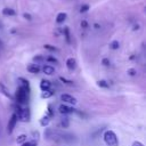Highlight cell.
<instances>
[{"mask_svg":"<svg viewBox=\"0 0 146 146\" xmlns=\"http://www.w3.org/2000/svg\"><path fill=\"white\" fill-rule=\"evenodd\" d=\"M81 27L87 29V27H88V22H87V21H82V22H81Z\"/></svg>","mask_w":146,"mask_h":146,"instance_id":"4dcf8cb0","label":"cell"},{"mask_svg":"<svg viewBox=\"0 0 146 146\" xmlns=\"http://www.w3.org/2000/svg\"><path fill=\"white\" fill-rule=\"evenodd\" d=\"M66 67H67V70L73 71V70L76 67V60H75L73 57L67 58V59H66Z\"/></svg>","mask_w":146,"mask_h":146,"instance_id":"9c48e42d","label":"cell"},{"mask_svg":"<svg viewBox=\"0 0 146 146\" xmlns=\"http://www.w3.org/2000/svg\"><path fill=\"white\" fill-rule=\"evenodd\" d=\"M102 64H103L104 66H110L111 62H110V59H108V58H103V60H102Z\"/></svg>","mask_w":146,"mask_h":146,"instance_id":"f1b7e54d","label":"cell"},{"mask_svg":"<svg viewBox=\"0 0 146 146\" xmlns=\"http://www.w3.org/2000/svg\"><path fill=\"white\" fill-rule=\"evenodd\" d=\"M50 87H51V83H50L49 80H44V79L41 80V82H40V89H41L42 91H44V90H49Z\"/></svg>","mask_w":146,"mask_h":146,"instance_id":"7c38bea8","label":"cell"},{"mask_svg":"<svg viewBox=\"0 0 146 146\" xmlns=\"http://www.w3.org/2000/svg\"><path fill=\"white\" fill-rule=\"evenodd\" d=\"M132 146H144V144H143V143H140V141H133Z\"/></svg>","mask_w":146,"mask_h":146,"instance_id":"1f68e13d","label":"cell"},{"mask_svg":"<svg viewBox=\"0 0 146 146\" xmlns=\"http://www.w3.org/2000/svg\"><path fill=\"white\" fill-rule=\"evenodd\" d=\"M17 116L18 119L22 121V122H29L31 120V112H30V108L29 107H24V108H21L17 113Z\"/></svg>","mask_w":146,"mask_h":146,"instance_id":"277c9868","label":"cell"},{"mask_svg":"<svg viewBox=\"0 0 146 146\" xmlns=\"http://www.w3.org/2000/svg\"><path fill=\"white\" fill-rule=\"evenodd\" d=\"M40 70H41V67L38 64H30L27 66V71L30 73H33V74H38L40 72Z\"/></svg>","mask_w":146,"mask_h":146,"instance_id":"30bf717a","label":"cell"},{"mask_svg":"<svg viewBox=\"0 0 146 146\" xmlns=\"http://www.w3.org/2000/svg\"><path fill=\"white\" fill-rule=\"evenodd\" d=\"M60 125H62V128H68V125H70V119L67 117V116H64V117H62V120H60Z\"/></svg>","mask_w":146,"mask_h":146,"instance_id":"9a60e30c","label":"cell"},{"mask_svg":"<svg viewBox=\"0 0 146 146\" xmlns=\"http://www.w3.org/2000/svg\"><path fill=\"white\" fill-rule=\"evenodd\" d=\"M119 47H120V43H119V41H116V40H114V41H112V42L110 43V48L113 49V50L119 49Z\"/></svg>","mask_w":146,"mask_h":146,"instance_id":"d6986e66","label":"cell"},{"mask_svg":"<svg viewBox=\"0 0 146 146\" xmlns=\"http://www.w3.org/2000/svg\"><path fill=\"white\" fill-rule=\"evenodd\" d=\"M104 141L107 146H119V139L113 130H106L103 135Z\"/></svg>","mask_w":146,"mask_h":146,"instance_id":"3957f363","label":"cell"},{"mask_svg":"<svg viewBox=\"0 0 146 146\" xmlns=\"http://www.w3.org/2000/svg\"><path fill=\"white\" fill-rule=\"evenodd\" d=\"M66 17H67V15L65 13H59L57 15V17H56V23H58V24L64 23V21L66 19Z\"/></svg>","mask_w":146,"mask_h":146,"instance_id":"4fadbf2b","label":"cell"},{"mask_svg":"<svg viewBox=\"0 0 146 146\" xmlns=\"http://www.w3.org/2000/svg\"><path fill=\"white\" fill-rule=\"evenodd\" d=\"M130 76H135L136 75V73H137V71L135 70V68H128V72H127Z\"/></svg>","mask_w":146,"mask_h":146,"instance_id":"4316f807","label":"cell"},{"mask_svg":"<svg viewBox=\"0 0 146 146\" xmlns=\"http://www.w3.org/2000/svg\"><path fill=\"white\" fill-rule=\"evenodd\" d=\"M22 146H36V141H25L22 144Z\"/></svg>","mask_w":146,"mask_h":146,"instance_id":"484cf974","label":"cell"},{"mask_svg":"<svg viewBox=\"0 0 146 146\" xmlns=\"http://www.w3.org/2000/svg\"><path fill=\"white\" fill-rule=\"evenodd\" d=\"M41 70H42V72H43L44 74H47V75H51V74L55 73V68H54L51 65H43Z\"/></svg>","mask_w":146,"mask_h":146,"instance_id":"8fae6325","label":"cell"},{"mask_svg":"<svg viewBox=\"0 0 146 146\" xmlns=\"http://www.w3.org/2000/svg\"><path fill=\"white\" fill-rule=\"evenodd\" d=\"M2 47H3V43H2V41H1V40H0V49H1V48H2Z\"/></svg>","mask_w":146,"mask_h":146,"instance_id":"836d02e7","label":"cell"},{"mask_svg":"<svg viewBox=\"0 0 146 146\" xmlns=\"http://www.w3.org/2000/svg\"><path fill=\"white\" fill-rule=\"evenodd\" d=\"M24 17H25L26 19H31V15H30V14H24Z\"/></svg>","mask_w":146,"mask_h":146,"instance_id":"d6a6232c","label":"cell"},{"mask_svg":"<svg viewBox=\"0 0 146 146\" xmlns=\"http://www.w3.org/2000/svg\"><path fill=\"white\" fill-rule=\"evenodd\" d=\"M49 121H50L49 116H48V115H44V116L41 117V120H40V124H41L42 127H46V125H48Z\"/></svg>","mask_w":146,"mask_h":146,"instance_id":"e0dca14e","label":"cell"},{"mask_svg":"<svg viewBox=\"0 0 146 146\" xmlns=\"http://www.w3.org/2000/svg\"><path fill=\"white\" fill-rule=\"evenodd\" d=\"M60 99L64 102V103H67V104H71V105H74L76 104V98L68 95V94H63L60 95Z\"/></svg>","mask_w":146,"mask_h":146,"instance_id":"52a82bcc","label":"cell"},{"mask_svg":"<svg viewBox=\"0 0 146 146\" xmlns=\"http://www.w3.org/2000/svg\"><path fill=\"white\" fill-rule=\"evenodd\" d=\"M2 14L6 15V16H14L16 13H15V10L11 9V8H3V9H2Z\"/></svg>","mask_w":146,"mask_h":146,"instance_id":"2e32d148","label":"cell"},{"mask_svg":"<svg viewBox=\"0 0 146 146\" xmlns=\"http://www.w3.org/2000/svg\"><path fill=\"white\" fill-rule=\"evenodd\" d=\"M18 81L22 83V86H24V87H30V83H29V81H27L26 79H24V78H18Z\"/></svg>","mask_w":146,"mask_h":146,"instance_id":"603a6c76","label":"cell"},{"mask_svg":"<svg viewBox=\"0 0 146 146\" xmlns=\"http://www.w3.org/2000/svg\"><path fill=\"white\" fill-rule=\"evenodd\" d=\"M43 47H44V49H47V50H50V51H57V50H58L56 47H54V46H50V44H44Z\"/></svg>","mask_w":146,"mask_h":146,"instance_id":"cb8c5ba5","label":"cell"},{"mask_svg":"<svg viewBox=\"0 0 146 146\" xmlns=\"http://www.w3.org/2000/svg\"><path fill=\"white\" fill-rule=\"evenodd\" d=\"M54 95V91L52 90H44V91H42L41 92V98H43V99H47V98H50L51 96Z\"/></svg>","mask_w":146,"mask_h":146,"instance_id":"5bb4252c","label":"cell"},{"mask_svg":"<svg viewBox=\"0 0 146 146\" xmlns=\"http://www.w3.org/2000/svg\"><path fill=\"white\" fill-rule=\"evenodd\" d=\"M64 35H65V39H66L67 43H70L71 42V38H70V30H68V27L64 29Z\"/></svg>","mask_w":146,"mask_h":146,"instance_id":"7402d4cb","label":"cell"},{"mask_svg":"<svg viewBox=\"0 0 146 146\" xmlns=\"http://www.w3.org/2000/svg\"><path fill=\"white\" fill-rule=\"evenodd\" d=\"M97 84H98L100 88H108V87H110L108 82L105 81V80H99V81H97Z\"/></svg>","mask_w":146,"mask_h":146,"instance_id":"ffe728a7","label":"cell"},{"mask_svg":"<svg viewBox=\"0 0 146 146\" xmlns=\"http://www.w3.org/2000/svg\"><path fill=\"white\" fill-rule=\"evenodd\" d=\"M44 138L56 143H65V144H75L78 141V138L75 135L66 131L57 130V129H50V128L46 129Z\"/></svg>","mask_w":146,"mask_h":146,"instance_id":"6da1fadb","label":"cell"},{"mask_svg":"<svg viewBox=\"0 0 146 146\" xmlns=\"http://www.w3.org/2000/svg\"><path fill=\"white\" fill-rule=\"evenodd\" d=\"M35 62H42V60H44V57H42V56H40V55H38V56H35L34 58H33Z\"/></svg>","mask_w":146,"mask_h":146,"instance_id":"f546056e","label":"cell"},{"mask_svg":"<svg viewBox=\"0 0 146 146\" xmlns=\"http://www.w3.org/2000/svg\"><path fill=\"white\" fill-rule=\"evenodd\" d=\"M89 10V6L88 5H82L81 6V8H80V13L82 14V13H86V11H88Z\"/></svg>","mask_w":146,"mask_h":146,"instance_id":"d4e9b609","label":"cell"},{"mask_svg":"<svg viewBox=\"0 0 146 146\" xmlns=\"http://www.w3.org/2000/svg\"><path fill=\"white\" fill-rule=\"evenodd\" d=\"M26 138H27V136H26V135H24V133H23V135H19V136L16 138V143L22 145L23 143H25V141H26Z\"/></svg>","mask_w":146,"mask_h":146,"instance_id":"ac0fdd59","label":"cell"},{"mask_svg":"<svg viewBox=\"0 0 146 146\" xmlns=\"http://www.w3.org/2000/svg\"><path fill=\"white\" fill-rule=\"evenodd\" d=\"M139 29V26L138 25H135V27H133V30H138Z\"/></svg>","mask_w":146,"mask_h":146,"instance_id":"d590c367","label":"cell"},{"mask_svg":"<svg viewBox=\"0 0 146 146\" xmlns=\"http://www.w3.org/2000/svg\"><path fill=\"white\" fill-rule=\"evenodd\" d=\"M94 26H95V29H99V25H98V24H95Z\"/></svg>","mask_w":146,"mask_h":146,"instance_id":"e575fe53","label":"cell"},{"mask_svg":"<svg viewBox=\"0 0 146 146\" xmlns=\"http://www.w3.org/2000/svg\"><path fill=\"white\" fill-rule=\"evenodd\" d=\"M0 92L3 95V96H6L8 99H10V100H14V97L10 95V92L8 91V89H7V87L2 83V82H0Z\"/></svg>","mask_w":146,"mask_h":146,"instance_id":"ba28073f","label":"cell"},{"mask_svg":"<svg viewBox=\"0 0 146 146\" xmlns=\"http://www.w3.org/2000/svg\"><path fill=\"white\" fill-rule=\"evenodd\" d=\"M17 121H18V116H17V114H16V113H13L11 116H10V119H9V121H8V124H7V132H8L9 135L13 133V131H14V129H15V125H16Z\"/></svg>","mask_w":146,"mask_h":146,"instance_id":"5b68a950","label":"cell"},{"mask_svg":"<svg viewBox=\"0 0 146 146\" xmlns=\"http://www.w3.org/2000/svg\"><path fill=\"white\" fill-rule=\"evenodd\" d=\"M59 81L63 82L64 84H67V86H72V84H73V81H72V80H67V79H65L64 76H59Z\"/></svg>","mask_w":146,"mask_h":146,"instance_id":"44dd1931","label":"cell"},{"mask_svg":"<svg viewBox=\"0 0 146 146\" xmlns=\"http://www.w3.org/2000/svg\"><path fill=\"white\" fill-rule=\"evenodd\" d=\"M29 94H30V87L21 86V87L17 88L14 98H15V100L17 102L18 105H23V104H26V103H27Z\"/></svg>","mask_w":146,"mask_h":146,"instance_id":"7a4b0ae2","label":"cell"},{"mask_svg":"<svg viewBox=\"0 0 146 146\" xmlns=\"http://www.w3.org/2000/svg\"><path fill=\"white\" fill-rule=\"evenodd\" d=\"M47 62H51V63H58V60L55 58V57H51V56H48L47 58H44Z\"/></svg>","mask_w":146,"mask_h":146,"instance_id":"83f0119b","label":"cell"},{"mask_svg":"<svg viewBox=\"0 0 146 146\" xmlns=\"http://www.w3.org/2000/svg\"><path fill=\"white\" fill-rule=\"evenodd\" d=\"M58 111H59V113H60V114H64V115L72 114V113H75V112H76V110H75V108H73V107H71V106H67V105H65V104L59 105Z\"/></svg>","mask_w":146,"mask_h":146,"instance_id":"8992f818","label":"cell"}]
</instances>
